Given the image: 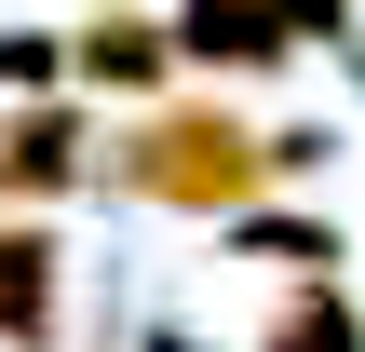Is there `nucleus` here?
Masks as SVG:
<instances>
[{"instance_id": "obj_4", "label": "nucleus", "mask_w": 365, "mask_h": 352, "mask_svg": "<svg viewBox=\"0 0 365 352\" xmlns=\"http://www.w3.org/2000/svg\"><path fill=\"white\" fill-rule=\"evenodd\" d=\"M68 81H95V95H135V109H149V95L176 81V27H163V14H95V27L68 41Z\"/></svg>"}, {"instance_id": "obj_10", "label": "nucleus", "mask_w": 365, "mask_h": 352, "mask_svg": "<svg viewBox=\"0 0 365 352\" xmlns=\"http://www.w3.org/2000/svg\"><path fill=\"white\" fill-rule=\"evenodd\" d=\"M149 352H203V339H149Z\"/></svg>"}, {"instance_id": "obj_3", "label": "nucleus", "mask_w": 365, "mask_h": 352, "mask_svg": "<svg viewBox=\"0 0 365 352\" xmlns=\"http://www.w3.org/2000/svg\"><path fill=\"white\" fill-rule=\"evenodd\" d=\"M68 339V244L41 217L0 231V352H54Z\"/></svg>"}, {"instance_id": "obj_7", "label": "nucleus", "mask_w": 365, "mask_h": 352, "mask_svg": "<svg viewBox=\"0 0 365 352\" xmlns=\"http://www.w3.org/2000/svg\"><path fill=\"white\" fill-rule=\"evenodd\" d=\"M244 258H271L284 285H339V258H352V244H339L325 217H244Z\"/></svg>"}, {"instance_id": "obj_9", "label": "nucleus", "mask_w": 365, "mask_h": 352, "mask_svg": "<svg viewBox=\"0 0 365 352\" xmlns=\"http://www.w3.org/2000/svg\"><path fill=\"white\" fill-rule=\"evenodd\" d=\"M271 14H284L298 41H339V27H352V0H271Z\"/></svg>"}, {"instance_id": "obj_6", "label": "nucleus", "mask_w": 365, "mask_h": 352, "mask_svg": "<svg viewBox=\"0 0 365 352\" xmlns=\"http://www.w3.org/2000/svg\"><path fill=\"white\" fill-rule=\"evenodd\" d=\"M257 352H365V298L352 285H284L271 326H257Z\"/></svg>"}, {"instance_id": "obj_8", "label": "nucleus", "mask_w": 365, "mask_h": 352, "mask_svg": "<svg viewBox=\"0 0 365 352\" xmlns=\"http://www.w3.org/2000/svg\"><path fill=\"white\" fill-rule=\"evenodd\" d=\"M0 81L14 95H68V41L54 27H0Z\"/></svg>"}, {"instance_id": "obj_1", "label": "nucleus", "mask_w": 365, "mask_h": 352, "mask_svg": "<svg viewBox=\"0 0 365 352\" xmlns=\"http://www.w3.org/2000/svg\"><path fill=\"white\" fill-rule=\"evenodd\" d=\"M95 176H122V190L163 203V217H257L271 136H257L244 109H217V95H149V109L95 149Z\"/></svg>"}, {"instance_id": "obj_5", "label": "nucleus", "mask_w": 365, "mask_h": 352, "mask_svg": "<svg viewBox=\"0 0 365 352\" xmlns=\"http://www.w3.org/2000/svg\"><path fill=\"white\" fill-rule=\"evenodd\" d=\"M163 27H176L190 68H284V54H298V27H284L271 0H176Z\"/></svg>"}, {"instance_id": "obj_2", "label": "nucleus", "mask_w": 365, "mask_h": 352, "mask_svg": "<svg viewBox=\"0 0 365 352\" xmlns=\"http://www.w3.org/2000/svg\"><path fill=\"white\" fill-rule=\"evenodd\" d=\"M81 176H95V122H81L68 95H27V109L0 122V190L41 217V203H68Z\"/></svg>"}]
</instances>
